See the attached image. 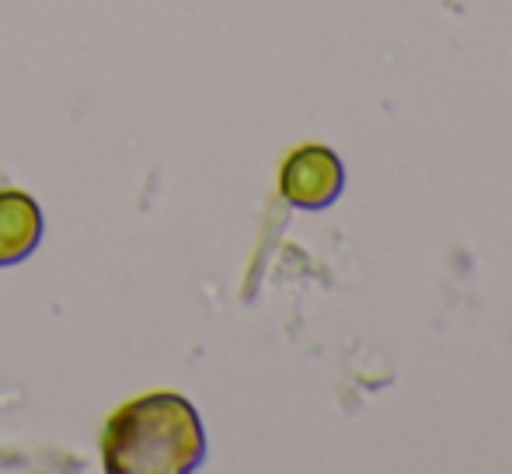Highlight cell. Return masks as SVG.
Returning a JSON list of instances; mask_svg holds the SVG:
<instances>
[{
  "label": "cell",
  "instance_id": "1",
  "mask_svg": "<svg viewBox=\"0 0 512 474\" xmlns=\"http://www.w3.org/2000/svg\"><path fill=\"white\" fill-rule=\"evenodd\" d=\"M108 474H185L206 454L199 412L182 394H147L108 419L102 436Z\"/></svg>",
  "mask_w": 512,
  "mask_h": 474
},
{
  "label": "cell",
  "instance_id": "3",
  "mask_svg": "<svg viewBox=\"0 0 512 474\" xmlns=\"http://www.w3.org/2000/svg\"><path fill=\"white\" fill-rule=\"evenodd\" d=\"M42 213L25 192H0V265H14L39 248Z\"/></svg>",
  "mask_w": 512,
  "mask_h": 474
},
{
  "label": "cell",
  "instance_id": "2",
  "mask_svg": "<svg viewBox=\"0 0 512 474\" xmlns=\"http://www.w3.org/2000/svg\"><path fill=\"white\" fill-rule=\"evenodd\" d=\"M286 203L297 210H328L345 189V168L335 150L328 147H300L283 164L279 178Z\"/></svg>",
  "mask_w": 512,
  "mask_h": 474
}]
</instances>
